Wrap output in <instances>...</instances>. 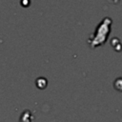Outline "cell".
<instances>
[{"label": "cell", "mask_w": 122, "mask_h": 122, "mask_svg": "<svg viewBox=\"0 0 122 122\" xmlns=\"http://www.w3.org/2000/svg\"><path fill=\"white\" fill-rule=\"evenodd\" d=\"M111 23H112L111 19L107 17V18H104V20L100 23V25H98V27L93 34V37L91 41V45L92 47L100 46L105 43V41L108 38V35L110 33Z\"/></svg>", "instance_id": "6da1fadb"}]
</instances>
